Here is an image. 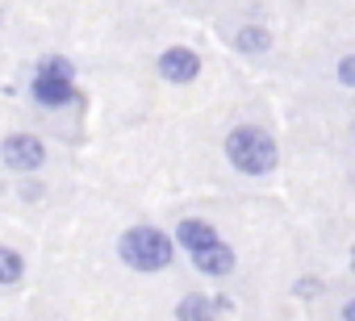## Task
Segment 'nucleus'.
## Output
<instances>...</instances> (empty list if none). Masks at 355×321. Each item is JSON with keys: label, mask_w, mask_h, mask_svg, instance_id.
Returning a JSON list of instances; mask_svg holds the SVG:
<instances>
[{"label": "nucleus", "mask_w": 355, "mask_h": 321, "mask_svg": "<svg viewBox=\"0 0 355 321\" xmlns=\"http://www.w3.org/2000/svg\"><path fill=\"white\" fill-rule=\"evenodd\" d=\"M226 158H230V167L239 176H251V180H263L276 172L280 163V146L268 129L259 125H234L226 134Z\"/></svg>", "instance_id": "f257e3e1"}, {"label": "nucleus", "mask_w": 355, "mask_h": 321, "mask_svg": "<svg viewBox=\"0 0 355 321\" xmlns=\"http://www.w3.org/2000/svg\"><path fill=\"white\" fill-rule=\"evenodd\" d=\"M117 255H121L125 267H134V271H142V275H155V271L171 267L175 242H171L163 230H155V226H134V230H125V234L117 238Z\"/></svg>", "instance_id": "f03ea898"}, {"label": "nucleus", "mask_w": 355, "mask_h": 321, "mask_svg": "<svg viewBox=\"0 0 355 321\" xmlns=\"http://www.w3.org/2000/svg\"><path fill=\"white\" fill-rule=\"evenodd\" d=\"M0 163H5L9 172H38L46 163V142L38 134H9L5 142H0Z\"/></svg>", "instance_id": "7ed1b4c3"}, {"label": "nucleus", "mask_w": 355, "mask_h": 321, "mask_svg": "<svg viewBox=\"0 0 355 321\" xmlns=\"http://www.w3.org/2000/svg\"><path fill=\"white\" fill-rule=\"evenodd\" d=\"M159 75L167 84H193L201 75V55L193 46H167L159 55Z\"/></svg>", "instance_id": "20e7f679"}, {"label": "nucleus", "mask_w": 355, "mask_h": 321, "mask_svg": "<svg viewBox=\"0 0 355 321\" xmlns=\"http://www.w3.org/2000/svg\"><path fill=\"white\" fill-rule=\"evenodd\" d=\"M175 246H184V250H205V246H214L218 242V230L209 226V221H201V217H184L180 226H175V238H171Z\"/></svg>", "instance_id": "39448f33"}, {"label": "nucleus", "mask_w": 355, "mask_h": 321, "mask_svg": "<svg viewBox=\"0 0 355 321\" xmlns=\"http://www.w3.org/2000/svg\"><path fill=\"white\" fill-rule=\"evenodd\" d=\"M193 267L201 275H230L234 271V250L226 242H214V246H205V250L193 255Z\"/></svg>", "instance_id": "423d86ee"}, {"label": "nucleus", "mask_w": 355, "mask_h": 321, "mask_svg": "<svg viewBox=\"0 0 355 321\" xmlns=\"http://www.w3.org/2000/svg\"><path fill=\"white\" fill-rule=\"evenodd\" d=\"M30 96L42 109H63V104L76 100V88L71 84H59V80H30Z\"/></svg>", "instance_id": "0eeeda50"}, {"label": "nucleus", "mask_w": 355, "mask_h": 321, "mask_svg": "<svg viewBox=\"0 0 355 321\" xmlns=\"http://www.w3.org/2000/svg\"><path fill=\"white\" fill-rule=\"evenodd\" d=\"M222 313H218V304H214V296H205V292H189L180 304H175V321H218Z\"/></svg>", "instance_id": "6e6552de"}, {"label": "nucleus", "mask_w": 355, "mask_h": 321, "mask_svg": "<svg viewBox=\"0 0 355 321\" xmlns=\"http://www.w3.org/2000/svg\"><path fill=\"white\" fill-rule=\"evenodd\" d=\"M234 51H243V55H263V51H272V30L259 26V21L239 26V34H234Z\"/></svg>", "instance_id": "1a4fd4ad"}, {"label": "nucleus", "mask_w": 355, "mask_h": 321, "mask_svg": "<svg viewBox=\"0 0 355 321\" xmlns=\"http://www.w3.org/2000/svg\"><path fill=\"white\" fill-rule=\"evenodd\" d=\"M34 80H59V84H71V80H76V67H71L63 55H46V59H38Z\"/></svg>", "instance_id": "9d476101"}, {"label": "nucleus", "mask_w": 355, "mask_h": 321, "mask_svg": "<svg viewBox=\"0 0 355 321\" xmlns=\"http://www.w3.org/2000/svg\"><path fill=\"white\" fill-rule=\"evenodd\" d=\"M21 275H26V259H21V250L0 246V288H13Z\"/></svg>", "instance_id": "9b49d317"}, {"label": "nucleus", "mask_w": 355, "mask_h": 321, "mask_svg": "<svg viewBox=\"0 0 355 321\" xmlns=\"http://www.w3.org/2000/svg\"><path fill=\"white\" fill-rule=\"evenodd\" d=\"M293 296H297V300H318V296H322V279H318V275H301V279L293 284Z\"/></svg>", "instance_id": "f8f14e48"}, {"label": "nucleus", "mask_w": 355, "mask_h": 321, "mask_svg": "<svg viewBox=\"0 0 355 321\" xmlns=\"http://www.w3.org/2000/svg\"><path fill=\"white\" fill-rule=\"evenodd\" d=\"M338 84L355 88V55H343V59H338Z\"/></svg>", "instance_id": "ddd939ff"}, {"label": "nucleus", "mask_w": 355, "mask_h": 321, "mask_svg": "<svg viewBox=\"0 0 355 321\" xmlns=\"http://www.w3.org/2000/svg\"><path fill=\"white\" fill-rule=\"evenodd\" d=\"M42 196V184H21V201H38Z\"/></svg>", "instance_id": "4468645a"}, {"label": "nucleus", "mask_w": 355, "mask_h": 321, "mask_svg": "<svg viewBox=\"0 0 355 321\" xmlns=\"http://www.w3.org/2000/svg\"><path fill=\"white\" fill-rule=\"evenodd\" d=\"M343 321H355V296H351V300L343 304Z\"/></svg>", "instance_id": "2eb2a0df"}, {"label": "nucleus", "mask_w": 355, "mask_h": 321, "mask_svg": "<svg viewBox=\"0 0 355 321\" xmlns=\"http://www.w3.org/2000/svg\"><path fill=\"white\" fill-rule=\"evenodd\" d=\"M347 263H351V271H355V246H351V255H347Z\"/></svg>", "instance_id": "dca6fc26"}, {"label": "nucleus", "mask_w": 355, "mask_h": 321, "mask_svg": "<svg viewBox=\"0 0 355 321\" xmlns=\"http://www.w3.org/2000/svg\"><path fill=\"white\" fill-rule=\"evenodd\" d=\"M0 26H5V9H0Z\"/></svg>", "instance_id": "f3484780"}, {"label": "nucleus", "mask_w": 355, "mask_h": 321, "mask_svg": "<svg viewBox=\"0 0 355 321\" xmlns=\"http://www.w3.org/2000/svg\"><path fill=\"white\" fill-rule=\"evenodd\" d=\"M351 129H355V121H351Z\"/></svg>", "instance_id": "a211bd4d"}]
</instances>
